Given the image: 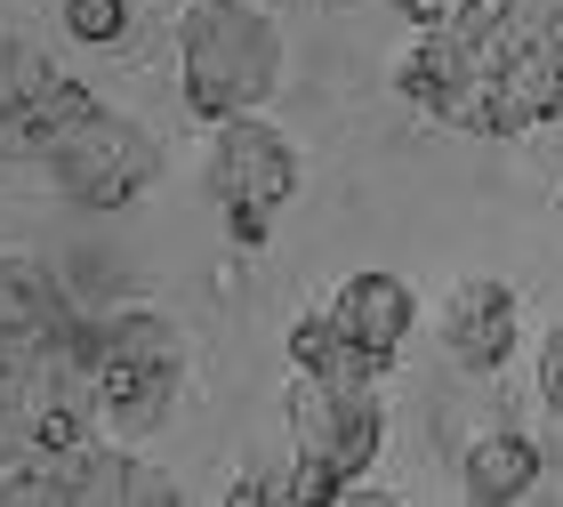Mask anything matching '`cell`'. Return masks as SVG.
Instances as JSON below:
<instances>
[{
    "label": "cell",
    "instance_id": "277c9868",
    "mask_svg": "<svg viewBox=\"0 0 563 507\" xmlns=\"http://www.w3.org/2000/svg\"><path fill=\"white\" fill-rule=\"evenodd\" d=\"M41 169H48V186L65 201H81V210H130V201L153 194V177H162V137L97 97L89 113H73L65 130L41 145Z\"/></svg>",
    "mask_w": 563,
    "mask_h": 507
},
{
    "label": "cell",
    "instance_id": "4fadbf2b",
    "mask_svg": "<svg viewBox=\"0 0 563 507\" xmlns=\"http://www.w3.org/2000/svg\"><path fill=\"white\" fill-rule=\"evenodd\" d=\"M282 499H290V507H330V499H346V475L322 467V460H290V475H282Z\"/></svg>",
    "mask_w": 563,
    "mask_h": 507
},
{
    "label": "cell",
    "instance_id": "30bf717a",
    "mask_svg": "<svg viewBox=\"0 0 563 507\" xmlns=\"http://www.w3.org/2000/svg\"><path fill=\"white\" fill-rule=\"evenodd\" d=\"M73 315L81 307L65 298V283L33 258V250H0V339H48Z\"/></svg>",
    "mask_w": 563,
    "mask_h": 507
},
{
    "label": "cell",
    "instance_id": "7c38bea8",
    "mask_svg": "<svg viewBox=\"0 0 563 507\" xmlns=\"http://www.w3.org/2000/svg\"><path fill=\"white\" fill-rule=\"evenodd\" d=\"M65 33L89 48H113L130 33V0H65Z\"/></svg>",
    "mask_w": 563,
    "mask_h": 507
},
{
    "label": "cell",
    "instance_id": "52a82bcc",
    "mask_svg": "<svg viewBox=\"0 0 563 507\" xmlns=\"http://www.w3.org/2000/svg\"><path fill=\"white\" fill-rule=\"evenodd\" d=\"M516 331H523V298L499 283V274H467V283L443 290V322H434V339H443V363L451 371H475L492 378L516 363Z\"/></svg>",
    "mask_w": 563,
    "mask_h": 507
},
{
    "label": "cell",
    "instance_id": "3957f363",
    "mask_svg": "<svg viewBox=\"0 0 563 507\" xmlns=\"http://www.w3.org/2000/svg\"><path fill=\"white\" fill-rule=\"evenodd\" d=\"M201 186H210V201H218L234 250H266L282 201L298 194V145L282 137L266 113H225V121H210Z\"/></svg>",
    "mask_w": 563,
    "mask_h": 507
},
{
    "label": "cell",
    "instance_id": "7a4b0ae2",
    "mask_svg": "<svg viewBox=\"0 0 563 507\" xmlns=\"http://www.w3.org/2000/svg\"><path fill=\"white\" fill-rule=\"evenodd\" d=\"M106 322V371H97V427L113 443H153L177 419L194 387V346L162 307H113Z\"/></svg>",
    "mask_w": 563,
    "mask_h": 507
},
{
    "label": "cell",
    "instance_id": "8992f818",
    "mask_svg": "<svg viewBox=\"0 0 563 507\" xmlns=\"http://www.w3.org/2000/svg\"><path fill=\"white\" fill-rule=\"evenodd\" d=\"M89 106L97 89L57 73L24 33H0V162H41V145Z\"/></svg>",
    "mask_w": 563,
    "mask_h": 507
},
{
    "label": "cell",
    "instance_id": "9a60e30c",
    "mask_svg": "<svg viewBox=\"0 0 563 507\" xmlns=\"http://www.w3.org/2000/svg\"><path fill=\"white\" fill-rule=\"evenodd\" d=\"M266 499H282V475H258V467H242L234 484H225V507H266Z\"/></svg>",
    "mask_w": 563,
    "mask_h": 507
},
{
    "label": "cell",
    "instance_id": "ba28073f",
    "mask_svg": "<svg viewBox=\"0 0 563 507\" xmlns=\"http://www.w3.org/2000/svg\"><path fill=\"white\" fill-rule=\"evenodd\" d=\"M322 307L339 315L371 354H387V363L402 354V339L419 331V298H411V283H402V274H387V266H354V274H339V283L322 290Z\"/></svg>",
    "mask_w": 563,
    "mask_h": 507
},
{
    "label": "cell",
    "instance_id": "6da1fadb",
    "mask_svg": "<svg viewBox=\"0 0 563 507\" xmlns=\"http://www.w3.org/2000/svg\"><path fill=\"white\" fill-rule=\"evenodd\" d=\"M282 89V24L250 0H186L177 9V97L194 121L266 113Z\"/></svg>",
    "mask_w": 563,
    "mask_h": 507
},
{
    "label": "cell",
    "instance_id": "8fae6325",
    "mask_svg": "<svg viewBox=\"0 0 563 507\" xmlns=\"http://www.w3.org/2000/svg\"><path fill=\"white\" fill-rule=\"evenodd\" d=\"M290 371H306V378H387L395 363H387V354H371V346L314 298V307L290 322Z\"/></svg>",
    "mask_w": 563,
    "mask_h": 507
},
{
    "label": "cell",
    "instance_id": "5b68a950",
    "mask_svg": "<svg viewBox=\"0 0 563 507\" xmlns=\"http://www.w3.org/2000/svg\"><path fill=\"white\" fill-rule=\"evenodd\" d=\"M387 378H290V451L298 460L339 467L346 484L371 475V460L387 451Z\"/></svg>",
    "mask_w": 563,
    "mask_h": 507
},
{
    "label": "cell",
    "instance_id": "9c48e42d",
    "mask_svg": "<svg viewBox=\"0 0 563 507\" xmlns=\"http://www.w3.org/2000/svg\"><path fill=\"white\" fill-rule=\"evenodd\" d=\"M540 484V443L523 427H483V436L459 451V492L483 499V507H507Z\"/></svg>",
    "mask_w": 563,
    "mask_h": 507
},
{
    "label": "cell",
    "instance_id": "5bb4252c",
    "mask_svg": "<svg viewBox=\"0 0 563 507\" xmlns=\"http://www.w3.org/2000/svg\"><path fill=\"white\" fill-rule=\"evenodd\" d=\"M540 403L563 411V322H548V339H540Z\"/></svg>",
    "mask_w": 563,
    "mask_h": 507
}]
</instances>
